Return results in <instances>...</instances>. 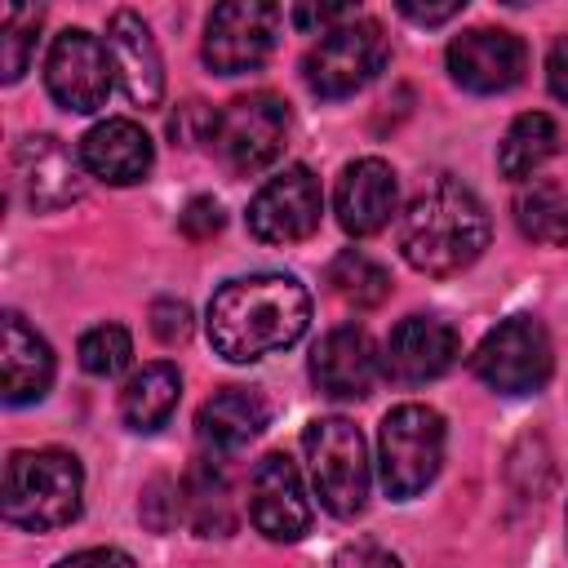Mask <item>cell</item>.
Instances as JSON below:
<instances>
[{
    "label": "cell",
    "instance_id": "cell-35",
    "mask_svg": "<svg viewBox=\"0 0 568 568\" xmlns=\"http://www.w3.org/2000/svg\"><path fill=\"white\" fill-rule=\"evenodd\" d=\"M546 84L559 102H568V36H559L550 44V58H546Z\"/></svg>",
    "mask_w": 568,
    "mask_h": 568
},
{
    "label": "cell",
    "instance_id": "cell-3",
    "mask_svg": "<svg viewBox=\"0 0 568 568\" xmlns=\"http://www.w3.org/2000/svg\"><path fill=\"white\" fill-rule=\"evenodd\" d=\"M84 506V470L67 448H18L4 462L0 510L22 532H53Z\"/></svg>",
    "mask_w": 568,
    "mask_h": 568
},
{
    "label": "cell",
    "instance_id": "cell-21",
    "mask_svg": "<svg viewBox=\"0 0 568 568\" xmlns=\"http://www.w3.org/2000/svg\"><path fill=\"white\" fill-rule=\"evenodd\" d=\"M271 422V404L262 390L253 386H222L200 404V439L213 453H240L244 444H253Z\"/></svg>",
    "mask_w": 568,
    "mask_h": 568
},
{
    "label": "cell",
    "instance_id": "cell-2",
    "mask_svg": "<svg viewBox=\"0 0 568 568\" xmlns=\"http://www.w3.org/2000/svg\"><path fill=\"white\" fill-rule=\"evenodd\" d=\"M488 235L493 222L484 200L457 178L426 182L399 213V253L422 275L466 271L488 248Z\"/></svg>",
    "mask_w": 568,
    "mask_h": 568
},
{
    "label": "cell",
    "instance_id": "cell-18",
    "mask_svg": "<svg viewBox=\"0 0 568 568\" xmlns=\"http://www.w3.org/2000/svg\"><path fill=\"white\" fill-rule=\"evenodd\" d=\"M80 164L89 178L106 182V186H133L151 173L155 164V146L146 138V129L138 120L111 115L102 124H93L80 138Z\"/></svg>",
    "mask_w": 568,
    "mask_h": 568
},
{
    "label": "cell",
    "instance_id": "cell-5",
    "mask_svg": "<svg viewBox=\"0 0 568 568\" xmlns=\"http://www.w3.org/2000/svg\"><path fill=\"white\" fill-rule=\"evenodd\" d=\"M302 448L320 506L333 519H355L368 506V448L359 426L346 417H315L302 430Z\"/></svg>",
    "mask_w": 568,
    "mask_h": 568
},
{
    "label": "cell",
    "instance_id": "cell-11",
    "mask_svg": "<svg viewBox=\"0 0 568 568\" xmlns=\"http://www.w3.org/2000/svg\"><path fill=\"white\" fill-rule=\"evenodd\" d=\"M320 213H324L320 178L306 164H288L284 173L262 182L257 195L248 200V231L262 244H297L315 235Z\"/></svg>",
    "mask_w": 568,
    "mask_h": 568
},
{
    "label": "cell",
    "instance_id": "cell-9",
    "mask_svg": "<svg viewBox=\"0 0 568 568\" xmlns=\"http://www.w3.org/2000/svg\"><path fill=\"white\" fill-rule=\"evenodd\" d=\"M284 9L266 4V0H226L209 13L204 22V62L217 75H244L257 71L280 36Z\"/></svg>",
    "mask_w": 568,
    "mask_h": 568
},
{
    "label": "cell",
    "instance_id": "cell-19",
    "mask_svg": "<svg viewBox=\"0 0 568 568\" xmlns=\"http://www.w3.org/2000/svg\"><path fill=\"white\" fill-rule=\"evenodd\" d=\"M106 49H111V62H115V75H120L129 102L142 106V111L160 106V98H164V62H160L151 27L133 9H115L106 18Z\"/></svg>",
    "mask_w": 568,
    "mask_h": 568
},
{
    "label": "cell",
    "instance_id": "cell-17",
    "mask_svg": "<svg viewBox=\"0 0 568 568\" xmlns=\"http://www.w3.org/2000/svg\"><path fill=\"white\" fill-rule=\"evenodd\" d=\"M377 377H382L377 342L355 324L324 333L311 351V382L328 399H364L377 386Z\"/></svg>",
    "mask_w": 568,
    "mask_h": 568
},
{
    "label": "cell",
    "instance_id": "cell-15",
    "mask_svg": "<svg viewBox=\"0 0 568 568\" xmlns=\"http://www.w3.org/2000/svg\"><path fill=\"white\" fill-rule=\"evenodd\" d=\"M462 355V337L453 324L435 320V315H408L390 328L386 351H382V368L404 382V386H422L444 377Z\"/></svg>",
    "mask_w": 568,
    "mask_h": 568
},
{
    "label": "cell",
    "instance_id": "cell-31",
    "mask_svg": "<svg viewBox=\"0 0 568 568\" xmlns=\"http://www.w3.org/2000/svg\"><path fill=\"white\" fill-rule=\"evenodd\" d=\"M302 31H333V27H342V22H351V18H359V9L355 4H297L293 13H288Z\"/></svg>",
    "mask_w": 568,
    "mask_h": 568
},
{
    "label": "cell",
    "instance_id": "cell-13",
    "mask_svg": "<svg viewBox=\"0 0 568 568\" xmlns=\"http://www.w3.org/2000/svg\"><path fill=\"white\" fill-rule=\"evenodd\" d=\"M13 182L22 191V200L36 213H53L67 209L84 195V164L80 151H71L62 138L53 133H31L13 146Z\"/></svg>",
    "mask_w": 568,
    "mask_h": 568
},
{
    "label": "cell",
    "instance_id": "cell-14",
    "mask_svg": "<svg viewBox=\"0 0 568 568\" xmlns=\"http://www.w3.org/2000/svg\"><path fill=\"white\" fill-rule=\"evenodd\" d=\"M248 519L271 541H302L311 532V497L284 453H266L248 475Z\"/></svg>",
    "mask_w": 568,
    "mask_h": 568
},
{
    "label": "cell",
    "instance_id": "cell-6",
    "mask_svg": "<svg viewBox=\"0 0 568 568\" xmlns=\"http://www.w3.org/2000/svg\"><path fill=\"white\" fill-rule=\"evenodd\" d=\"M390 62V40L382 31L377 18H351L333 31H324L311 53L302 58V80L315 98H351L364 84H373L382 75V67Z\"/></svg>",
    "mask_w": 568,
    "mask_h": 568
},
{
    "label": "cell",
    "instance_id": "cell-23",
    "mask_svg": "<svg viewBox=\"0 0 568 568\" xmlns=\"http://www.w3.org/2000/svg\"><path fill=\"white\" fill-rule=\"evenodd\" d=\"M559 151V124L546 111H524L497 142V169L510 182H532L537 169Z\"/></svg>",
    "mask_w": 568,
    "mask_h": 568
},
{
    "label": "cell",
    "instance_id": "cell-29",
    "mask_svg": "<svg viewBox=\"0 0 568 568\" xmlns=\"http://www.w3.org/2000/svg\"><path fill=\"white\" fill-rule=\"evenodd\" d=\"M151 333L164 342V346H178L191 337V306L178 302V297H160L151 306Z\"/></svg>",
    "mask_w": 568,
    "mask_h": 568
},
{
    "label": "cell",
    "instance_id": "cell-34",
    "mask_svg": "<svg viewBox=\"0 0 568 568\" xmlns=\"http://www.w3.org/2000/svg\"><path fill=\"white\" fill-rule=\"evenodd\" d=\"M466 9V0H444V4H417V0H399V13L417 27H439L448 18H457Z\"/></svg>",
    "mask_w": 568,
    "mask_h": 568
},
{
    "label": "cell",
    "instance_id": "cell-10",
    "mask_svg": "<svg viewBox=\"0 0 568 568\" xmlns=\"http://www.w3.org/2000/svg\"><path fill=\"white\" fill-rule=\"evenodd\" d=\"M111 75H115L111 49L93 31L67 27L53 36L44 58V89L62 111H75V115L98 111L111 93Z\"/></svg>",
    "mask_w": 568,
    "mask_h": 568
},
{
    "label": "cell",
    "instance_id": "cell-4",
    "mask_svg": "<svg viewBox=\"0 0 568 568\" xmlns=\"http://www.w3.org/2000/svg\"><path fill=\"white\" fill-rule=\"evenodd\" d=\"M444 417L430 404H395L377 426V475L386 497L408 501L426 493L444 466Z\"/></svg>",
    "mask_w": 568,
    "mask_h": 568
},
{
    "label": "cell",
    "instance_id": "cell-20",
    "mask_svg": "<svg viewBox=\"0 0 568 568\" xmlns=\"http://www.w3.org/2000/svg\"><path fill=\"white\" fill-rule=\"evenodd\" d=\"M53 382V351L49 342L18 315V311H4L0 320V395L4 404H36L44 399Z\"/></svg>",
    "mask_w": 568,
    "mask_h": 568
},
{
    "label": "cell",
    "instance_id": "cell-26",
    "mask_svg": "<svg viewBox=\"0 0 568 568\" xmlns=\"http://www.w3.org/2000/svg\"><path fill=\"white\" fill-rule=\"evenodd\" d=\"M328 288L346 306L373 311V306H382L390 297V271L377 257H368L364 248H346V253H337L328 262Z\"/></svg>",
    "mask_w": 568,
    "mask_h": 568
},
{
    "label": "cell",
    "instance_id": "cell-1",
    "mask_svg": "<svg viewBox=\"0 0 568 568\" xmlns=\"http://www.w3.org/2000/svg\"><path fill=\"white\" fill-rule=\"evenodd\" d=\"M311 324V293L293 275H240L226 280L204 315L209 342L231 364H253L262 355L288 351Z\"/></svg>",
    "mask_w": 568,
    "mask_h": 568
},
{
    "label": "cell",
    "instance_id": "cell-16",
    "mask_svg": "<svg viewBox=\"0 0 568 568\" xmlns=\"http://www.w3.org/2000/svg\"><path fill=\"white\" fill-rule=\"evenodd\" d=\"M395 204H399V178L382 155H364L342 169L333 209H337V222L346 235H355V240L377 235L395 217Z\"/></svg>",
    "mask_w": 568,
    "mask_h": 568
},
{
    "label": "cell",
    "instance_id": "cell-24",
    "mask_svg": "<svg viewBox=\"0 0 568 568\" xmlns=\"http://www.w3.org/2000/svg\"><path fill=\"white\" fill-rule=\"evenodd\" d=\"M182 515L191 519V528L200 537H222L231 532L235 524V510H231V479L222 470V462L213 457H200L182 484Z\"/></svg>",
    "mask_w": 568,
    "mask_h": 568
},
{
    "label": "cell",
    "instance_id": "cell-22",
    "mask_svg": "<svg viewBox=\"0 0 568 568\" xmlns=\"http://www.w3.org/2000/svg\"><path fill=\"white\" fill-rule=\"evenodd\" d=\"M178 399H182V373H178V364L155 359V364H142L124 382V390H120V417H124L129 430L155 435L173 417Z\"/></svg>",
    "mask_w": 568,
    "mask_h": 568
},
{
    "label": "cell",
    "instance_id": "cell-36",
    "mask_svg": "<svg viewBox=\"0 0 568 568\" xmlns=\"http://www.w3.org/2000/svg\"><path fill=\"white\" fill-rule=\"evenodd\" d=\"M564 528H568V510H564Z\"/></svg>",
    "mask_w": 568,
    "mask_h": 568
},
{
    "label": "cell",
    "instance_id": "cell-32",
    "mask_svg": "<svg viewBox=\"0 0 568 568\" xmlns=\"http://www.w3.org/2000/svg\"><path fill=\"white\" fill-rule=\"evenodd\" d=\"M333 568H399V555H390V550L377 546V541H351V546L333 559Z\"/></svg>",
    "mask_w": 568,
    "mask_h": 568
},
{
    "label": "cell",
    "instance_id": "cell-28",
    "mask_svg": "<svg viewBox=\"0 0 568 568\" xmlns=\"http://www.w3.org/2000/svg\"><path fill=\"white\" fill-rule=\"evenodd\" d=\"M75 359H80V368L93 373V377H115V373H124L129 359H133V337H129L124 324H98V328H89V333L80 337Z\"/></svg>",
    "mask_w": 568,
    "mask_h": 568
},
{
    "label": "cell",
    "instance_id": "cell-8",
    "mask_svg": "<svg viewBox=\"0 0 568 568\" xmlns=\"http://www.w3.org/2000/svg\"><path fill=\"white\" fill-rule=\"evenodd\" d=\"M475 377L497 395H532L555 373V346L541 320L510 315L497 328L484 333V342L470 355Z\"/></svg>",
    "mask_w": 568,
    "mask_h": 568
},
{
    "label": "cell",
    "instance_id": "cell-27",
    "mask_svg": "<svg viewBox=\"0 0 568 568\" xmlns=\"http://www.w3.org/2000/svg\"><path fill=\"white\" fill-rule=\"evenodd\" d=\"M44 9L40 4H9L0 13V75L4 84L22 80L31 53H36V36H40Z\"/></svg>",
    "mask_w": 568,
    "mask_h": 568
},
{
    "label": "cell",
    "instance_id": "cell-12",
    "mask_svg": "<svg viewBox=\"0 0 568 568\" xmlns=\"http://www.w3.org/2000/svg\"><path fill=\"white\" fill-rule=\"evenodd\" d=\"M528 71V44L506 27H470L448 44V75L466 93H506Z\"/></svg>",
    "mask_w": 568,
    "mask_h": 568
},
{
    "label": "cell",
    "instance_id": "cell-7",
    "mask_svg": "<svg viewBox=\"0 0 568 568\" xmlns=\"http://www.w3.org/2000/svg\"><path fill=\"white\" fill-rule=\"evenodd\" d=\"M288 102L271 89H257V93H244V98H231L217 120H213V151L217 160L240 173V178H253L262 169H271L288 142Z\"/></svg>",
    "mask_w": 568,
    "mask_h": 568
},
{
    "label": "cell",
    "instance_id": "cell-25",
    "mask_svg": "<svg viewBox=\"0 0 568 568\" xmlns=\"http://www.w3.org/2000/svg\"><path fill=\"white\" fill-rule=\"evenodd\" d=\"M515 222L528 240H537L546 248H564L568 244V191L532 178L515 195Z\"/></svg>",
    "mask_w": 568,
    "mask_h": 568
},
{
    "label": "cell",
    "instance_id": "cell-33",
    "mask_svg": "<svg viewBox=\"0 0 568 568\" xmlns=\"http://www.w3.org/2000/svg\"><path fill=\"white\" fill-rule=\"evenodd\" d=\"M53 568H138L133 555L115 550V546H89V550H75L67 559H58Z\"/></svg>",
    "mask_w": 568,
    "mask_h": 568
},
{
    "label": "cell",
    "instance_id": "cell-30",
    "mask_svg": "<svg viewBox=\"0 0 568 568\" xmlns=\"http://www.w3.org/2000/svg\"><path fill=\"white\" fill-rule=\"evenodd\" d=\"M222 204L213 200V195H195L186 209H182V217H178V226H182V235H191V240H213L217 231H222Z\"/></svg>",
    "mask_w": 568,
    "mask_h": 568
}]
</instances>
